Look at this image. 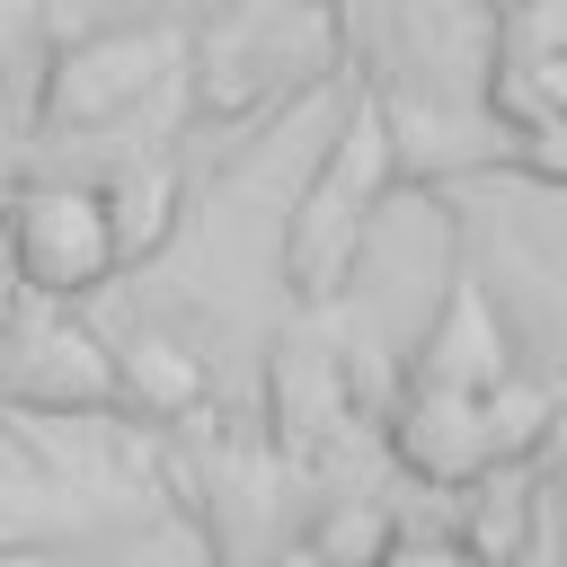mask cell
Segmentation results:
<instances>
[{
    "label": "cell",
    "instance_id": "cell-1",
    "mask_svg": "<svg viewBox=\"0 0 567 567\" xmlns=\"http://www.w3.org/2000/svg\"><path fill=\"white\" fill-rule=\"evenodd\" d=\"M9 257L18 284L44 301H80L97 292L124 257H115V221H106V186H18L9 204Z\"/></svg>",
    "mask_w": 567,
    "mask_h": 567
},
{
    "label": "cell",
    "instance_id": "cell-2",
    "mask_svg": "<svg viewBox=\"0 0 567 567\" xmlns=\"http://www.w3.org/2000/svg\"><path fill=\"white\" fill-rule=\"evenodd\" d=\"M399 452H408V470H425V478H443V487H470V478L496 461L487 416H478V390L425 381V390L408 399V416H399Z\"/></svg>",
    "mask_w": 567,
    "mask_h": 567
},
{
    "label": "cell",
    "instance_id": "cell-3",
    "mask_svg": "<svg viewBox=\"0 0 567 567\" xmlns=\"http://www.w3.org/2000/svg\"><path fill=\"white\" fill-rule=\"evenodd\" d=\"M168 204H177V177L168 168H133L115 195H106V221H115V257H142V248H159L168 239Z\"/></svg>",
    "mask_w": 567,
    "mask_h": 567
},
{
    "label": "cell",
    "instance_id": "cell-4",
    "mask_svg": "<svg viewBox=\"0 0 567 567\" xmlns=\"http://www.w3.org/2000/svg\"><path fill=\"white\" fill-rule=\"evenodd\" d=\"M310 549H319L328 567H381V558H390V523H381L372 505H337V514L310 532Z\"/></svg>",
    "mask_w": 567,
    "mask_h": 567
},
{
    "label": "cell",
    "instance_id": "cell-5",
    "mask_svg": "<svg viewBox=\"0 0 567 567\" xmlns=\"http://www.w3.org/2000/svg\"><path fill=\"white\" fill-rule=\"evenodd\" d=\"M381 567H461V549H399V540H390Z\"/></svg>",
    "mask_w": 567,
    "mask_h": 567
},
{
    "label": "cell",
    "instance_id": "cell-6",
    "mask_svg": "<svg viewBox=\"0 0 567 567\" xmlns=\"http://www.w3.org/2000/svg\"><path fill=\"white\" fill-rule=\"evenodd\" d=\"M275 567H328V558H319V549H310V540H301V549H284V558H275Z\"/></svg>",
    "mask_w": 567,
    "mask_h": 567
},
{
    "label": "cell",
    "instance_id": "cell-7",
    "mask_svg": "<svg viewBox=\"0 0 567 567\" xmlns=\"http://www.w3.org/2000/svg\"><path fill=\"white\" fill-rule=\"evenodd\" d=\"M9 204H18V177H9V159H0V221H9Z\"/></svg>",
    "mask_w": 567,
    "mask_h": 567
},
{
    "label": "cell",
    "instance_id": "cell-8",
    "mask_svg": "<svg viewBox=\"0 0 567 567\" xmlns=\"http://www.w3.org/2000/svg\"><path fill=\"white\" fill-rule=\"evenodd\" d=\"M461 567H487V558H461Z\"/></svg>",
    "mask_w": 567,
    "mask_h": 567
},
{
    "label": "cell",
    "instance_id": "cell-9",
    "mask_svg": "<svg viewBox=\"0 0 567 567\" xmlns=\"http://www.w3.org/2000/svg\"><path fill=\"white\" fill-rule=\"evenodd\" d=\"M505 9H514V0H505Z\"/></svg>",
    "mask_w": 567,
    "mask_h": 567
}]
</instances>
